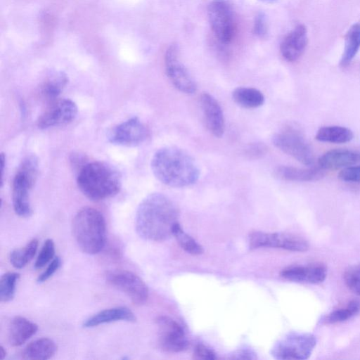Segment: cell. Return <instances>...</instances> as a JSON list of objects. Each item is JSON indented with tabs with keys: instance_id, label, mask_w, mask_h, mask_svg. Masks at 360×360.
<instances>
[{
	"instance_id": "1",
	"label": "cell",
	"mask_w": 360,
	"mask_h": 360,
	"mask_svg": "<svg viewBox=\"0 0 360 360\" xmlns=\"http://www.w3.org/2000/svg\"><path fill=\"white\" fill-rule=\"evenodd\" d=\"M179 217L178 208L170 198L162 193H151L138 207L135 219L136 232L147 240H166L173 236Z\"/></svg>"
},
{
	"instance_id": "2",
	"label": "cell",
	"mask_w": 360,
	"mask_h": 360,
	"mask_svg": "<svg viewBox=\"0 0 360 360\" xmlns=\"http://www.w3.org/2000/svg\"><path fill=\"white\" fill-rule=\"evenodd\" d=\"M150 167L160 182L173 188L193 185L200 176L195 160L185 150L176 146H165L153 155Z\"/></svg>"
},
{
	"instance_id": "3",
	"label": "cell",
	"mask_w": 360,
	"mask_h": 360,
	"mask_svg": "<svg viewBox=\"0 0 360 360\" xmlns=\"http://www.w3.org/2000/svg\"><path fill=\"white\" fill-rule=\"evenodd\" d=\"M77 184L82 193L91 200H102L116 195L121 188L119 173L103 162L86 163L78 170Z\"/></svg>"
},
{
	"instance_id": "4",
	"label": "cell",
	"mask_w": 360,
	"mask_h": 360,
	"mask_svg": "<svg viewBox=\"0 0 360 360\" xmlns=\"http://www.w3.org/2000/svg\"><path fill=\"white\" fill-rule=\"evenodd\" d=\"M74 238L84 253L101 252L106 241V224L103 214L96 209L85 207L79 210L72 221Z\"/></svg>"
},
{
	"instance_id": "5",
	"label": "cell",
	"mask_w": 360,
	"mask_h": 360,
	"mask_svg": "<svg viewBox=\"0 0 360 360\" xmlns=\"http://www.w3.org/2000/svg\"><path fill=\"white\" fill-rule=\"evenodd\" d=\"M38 174V161L35 156L23 159L13 180L12 202L15 214L21 217H29L32 214L30 201V192Z\"/></svg>"
},
{
	"instance_id": "6",
	"label": "cell",
	"mask_w": 360,
	"mask_h": 360,
	"mask_svg": "<svg viewBox=\"0 0 360 360\" xmlns=\"http://www.w3.org/2000/svg\"><path fill=\"white\" fill-rule=\"evenodd\" d=\"M316 342V336L311 333L291 332L274 345L271 355L280 360L307 359L311 354Z\"/></svg>"
},
{
	"instance_id": "7",
	"label": "cell",
	"mask_w": 360,
	"mask_h": 360,
	"mask_svg": "<svg viewBox=\"0 0 360 360\" xmlns=\"http://www.w3.org/2000/svg\"><path fill=\"white\" fill-rule=\"evenodd\" d=\"M271 140L277 148L302 164L307 166L313 164L311 148L297 129L286 127L274 134Z\"/></svg>"
},
{
	"instance_id": "8",
	"label": "cell",
	"mask_w": 360,
	"mask_h": 360,
	"mask_svg": "<svg viewBox=\"0 0 360 360\" xmlns=\"http://www.w3.org/2000/svg\"><path fill=\"white\" fill-rule=\"evenodd\" d=\"M248 243L250 249L278 248L292 252H305L309 248L308 242L302 237L283 232L254 231L249 235Z\"/></svg>"
},
{
	"instance_id": "9",
	"label": "cell",
	"mask_w": 360,
	"mask_h": 360,
	"mask_svg": "<svg viewBox=\"0 0 360 360\" xmlns=\"http://www.w3.org/2000/svg\"><path fill=\"white\" fill-rule=\"evenodd\" d=\"M210 27L218 40L229 44L234 36L236 25L232 8L226 0H212L207 6Z\"/></svg>"
},
{
	"instance_id": "10",
	"label": "cell",
	"mask_w": 360,
	"mask_h": 360,
	"mask_svg": "<svg viewBox=\"0 0 360 360\" xmlns=\"http://www.w3.org/2000/svg\"><path fill=\"white\" fill-rule=\"evenodd\" d=\"M107 282L122 291L137 305L144 304L148 297V289L143 281L133 272L126 270L108 271L105 274Z\"/></svg>"
},
{
	"instance_id": "11",
	"label": "cell",
	"mask_w": 360,
	"mask_h": 360,
	"mask_svg": "<svg viewBox=\"0 0 360 360\" xmlns=\"http://www.w3.org/2000/svg\"><path fill=\"white\" fill-rule=\"evenodd\" d=\"M165 66L169 79L176 89L189 95L195 93L196 83L181 62L176 45H171L166 51Z\"/></svg>"
},
{
	"instance_id": "12",
	"label": "cell",
	"mask_w": 360,
	"mask_h": 360,
	"mask_svg": "<svg viewBox=\"0 0 360 360\" xmlns=\"http://www.w3.org/2000/svg\"><path fill=\"white\" fill-rule=\"evenodd\" d=\"M155 322L158 327V344L162 349L179 352L187 349L188 340L179 323L165 316H158Z\"/></svg>"
},
{
	"instance_id": "13",
	"label": "cell",
	"mask_w": 360,
	"mask_h": 360,
	"mask_svg": "<svg viewBox=\"0 0 360 360\" xmlns=\"http://www.w3.org/2000/svg\"><path fill=\"white\" fill-rule=\"evenodd\" d=\"M146 126L136 117H133L114 127L108 134L110 143L136 146L143 143L148 137Z\"/></svg>"
},
{
	"instance_id": "14",
	"label": "cell",
	"mask_w": 360,
	"mask_h": 360,
	"mask_svg": "<svg viewBox=\"0 0 360 360\" xmlns=\"http://www.w3.org/2000/svg\"><path fill=\"white\" fill-rule=\"evenodd\" d=\"M77 107L70 99H57L51 102L47 108L39 117L37 124L39 129L65 125L75 120Z\"/></svg>"
},
{
	"instance_id": "15",
	"label": "cell",
	"mask_w": 360,
	"mask_h": 360,
	"mask_svg": "<svg viewBox=\"0 0 360 360\" xmlns=\"http://www.w3.org/2000/svg\"><path fill=\"white\" fill-rule=\"evenodd\" d=\"M200 105L207 130L214 136L221 137L225 131V120L217 100L209 93L204 92L200 97Z\"/></svg>"
},
{
	"instance_id": "16",
	"label": "cell",
	"mask_w": 360,
	"mask_h": 360,
	"mask_svg": "<svg viewBox=\"0 0 360 360\" xmlns=\"http://www.w3.org/2000/svg\"><path fill=\"white\" fill-rule=\"evenodd\" d=\"M281 276L293 282L317 284L326 279L327 268L323 264L290 266L283 269Z\"/></svg>"
},
{
	"instance_id": "17",
	"label": "cell",
	"mask_w": 360,
	"mask_h": 360,
	"mask_svg": "<svg viewBox=\"0 0 360 360\" xmlns=\"http://www.w3.org/2000/svg\"><path fill=\"white\" fill-rule=\"evenodd\" d=\"M307 43V27L300 24L283 39L280 46L281 53L286 60L294 62L303 54Z\"/></svg>"
},
{
	"instance_id": "18",
	"label": "cell",
	"mask_w": 360,
	"mask_h": 360,
	"mask_svg": "<svg viewBox=\"0 0 360 360\" xmlns=\"http://www.w3.org/2000/svg\"><path fill=\"white\" fill-rule=\"evenodd\" d=\"M360 162V152L347 149H333L327 151L318 160L323 169L347 167Z\"/></svg>"
},
{
	"instance_id": "19",
	"label": "cell",
	"mask_w": 360,
	"mask_h": 360,
	"mask_svg": "<svg viewBox=\"0 0 360 360\" xmlns=\"http://www.w3.org/2000/svg\"><path fill=\"white\" fill-rule=\"evenodd\" d=\"M276 179L288 181H312L324 176L323 169L319 167L300 168L291 166H278L273 172Z\"/></svg>"
},
{
	"instance_id": "20",
	"label": "cell",
	"mask_w": 360,
	"mask_h": 360,
	"mask_svg": "<svg viewBox=\"0 0 360 360\" xmlns=\"http://www.w3.org/2000/svg\"><path fill=\"white\" fill-rule=\"evenodd\" d=\"M136 320L133 311L126 307H116L102 310L86 319L84 328H93L101 324L118 321L135 322Z\"/></svg>"
},
{
	"instance_id": "21",
	"label": "cell",
	"mask_w": 360,
	"mask_h": 360,
	"mask_svg": "<svg viewBox=\"0 0 360 360\" xmlns=\"http://www.w3.org/2000/svg\"><path fill=\"white\" fill-rule=\"evenodd\" d=\"M37 330L36 323L22 316H15L9 324V342L13 347L20 346L34 335Z\"/></svg>"
},
{
	"instance_id": "22",
	"label": "cell",
	"mask_w": 360,
	"mask_h": 360,
	"mask_svg": "<svg viewBox=\"0 0 360 360\" xmlns=\"http://www.w3.org/2000/svg\"><path fill=\"white\" fill-rule=\"evenodd\" d=\"M57 350V346L53 340L47 338L35 340L28 344L22 352L24 359H49Z\"/></svg>"
},
{
	"instance_id": "23",
	"label": "cell",
	"mask_w": 360,
	"mask_h": 360,
	"mask_svg": "<svg viewBox=\"0 0 360 360\" xmlns=\"http://www.w3.org/2000/svg\"><path fill=\"white\" fill-rule=\"evenodd\" d=\"M233 101L246 109L257 108L264 103V96L262 91L253 87L240 86L232 92Z\"/></svg>"
},
{
	"instance_id": "24",
	"label": "cell",
	"mask_w": 360,
	"mask_h": 360,
	"mask_svg": "<svg viewBox=\"0 0 360 360\" xmlns=\"http://www.w3.org/2000/svg\"><path fill=\"white\" fill-rule=\"evenodd\" d=\"M353 137L352 130L336 125L321 127L315 136V139L319 141L332 143H345L350 141Z\"/></svg>"
},
{
	"instance_id": "25",
	"label": "cell",
	"mask_w": 360,
	"mask_h": 360,
	"mask_svg": "<svg viewBox=\"0 0 360 360\" xmlns=\"http://www.w3.org/2000/svg\"><path fill=\"white\" fill-rule=\"evenodd\" d=\"M68 77L63 72H56L50 75L40 88L41 96L46 101L53 102L58 99L68 84Z\"/></svg>"
},
{
	"instance_id": "26",
	"label": "cell",
	"mask_w": 360,
	"mask_h": 360,
	"mask_svg": "<svg viewBox=\"0 0 360 360\" xmlns=\"http://www.w3.org/2000/svg\"><path fill=\"white\" fill-rule=\"evenodd\" d=\"M360 48V22L353 24L348 30L345 40L344 51L340 66L347 67L356 55Z\"/></svg>"
},
{
	"instance_id": "27",
	"label": "cell",
	"mask_w": 360,
	"mask_h": 360,
	"mask_svg": "<svg viewBox=\"0 0 360 360\" xmlns=\"http://www.w3.org/2000/svg\"><path fill=\"white\" fill-rule=\"evenodd\" d=\"M360 312V300H352L344 308L333 310L322 317L321 324H335L345 321Z\"/></svg>"
},
{
	"instance_id": "28",
	"label": "cell",
	"mask_w": 360,
	"mask_h": 360,
	"mask_svg": "<svg viewBox=\"0 0 360 360\" xmlns=\"http://www.w3.org/2000/svg\"><path fill=\"white\" fill-rule=\"evenodd\" d=\"M38 243V240L33 238L23 248L11 251L9 259L12 266L16 269H22L25 266L35 255Z\"/></svg>"
},
{
	"instance_id": "29",
	"label": "cell",
	"mask_w": 360,
	"mask_h": 360,
	"mask_svg": "<svg viewBox=\"0 0 360 360\" xmlns=\"http://www.w3.org/2000/svg\"><path fill=\"white\" fill-rule=\"evenodd\" d=\"M173 236L176 238L181 248L186 252L193 255H198L203 252L202 247L191 236L184 231L179 223L174 228Z\"/></svg>"
},
{
	"instance_id": "30",
	"label": "cell",
	"mask_w": 360,
	"mask_h": 360,
	"mask_svg": "<svg viewBox=\"0 0 360 360\" xmlns=\"http://www.w3.org/2000/svg\"><path fill=\"white\" fill-rule=\"evenodd\" d=\"M20 274L16 272H7L3 274L0 279V300L8 302L15 296L16 284Z\"/></svg>"
},
{
	"instance_id": "31",
	"label": "cell",
	"mask_w": 360,
	"mask_h": 360,
	"mask_svg": "<svg viewBox=\"0 0 360 360\" xmlns=\"http://www.w3.org/2000/svg\"><path fill=\"white\" fill-rule=\"evenodd\" d=\"M55 255V244L52 239L49 238L44 242L37 259L34 262V268L41 269L51 262Z\"/></svg>"
},
{
	"instance_id": "32",
	"label": "cell",
	"mask_w": 360,
	"mask_h": 360,
	"mask_svg": "<svg viewBox=\"0 0 360 360\" xmlns=\"http://www.w3.org/2000/svg\"><path fill=\"white\" fill-rule=\"evenodd\" d=\"M343 278L347 287L354 294L360 295V264L349 267Z\"/></svg>"
},
{
	"instance_id": "33",
	"label": "cell",
	"mask_w": 360,
	"mask_h": 360,
	"mask_svg": "<svg viewBox=\"0 0 360 360\" xmlns=\"http://www.w3.org/2000/svg\"><path fill=\"white\" fill-rule=\"evenodd\" d=\"M266 146L261 142H255L248 144L243 150V155L250 160H257L266 154Z\"/></svg>"
},
{
	"instance_id": "34",
	"label": "cell",
	"mask_w": 360,
	"mask_h": 360,
	"mask_svg": "<svg viewBox=\"0 0 360 360\" xmlns=\"http://www.w3.org/2000/svg\"><path fill=\"white\" fill-rule=\"evenodd\" d=\"M338 177L344 181L360 183V165L345 167L340 172Z\"/></svg>"
},
{
	"instance_id": "35",
	"label": "cell",
	"mask_w": 360,
	"mask_h": 360,
	"mask_svg": "<svg viewBox=\"0 0 360 360\" xmlns=\"http://www.w3.org/2000/svg\"><path fill=\"white\" fill-rule=\"evenodd\" d=\"M61 264V260L59 257H55L49 263L46 269L39 276L37 282L44 283L49 279L59 269Z\"/></svg>"
},
{
	"instance_id": "36",
	"label": "cell",
	"mask_w": 360,
	"mask_h": 360,
	"mask_svg": "<svg viewBox=\"0 0 360 360\" xmlns=\"http://www.w3.org/2000/svg\"><path fill=\"white\" fill-rule=\"evenodd\" d=\"M253 32L259 37L264 38L266 36L268 28L265 15L263 13H259L255 18Z\"/></svg>"
},
{
	"instance_id": "37",
	"label": "cell",
	"mask_w": 360,
	"mask_h": 360,
	"mask_svg": "<svg viewBox=\"0 0 360 360\" xmlns=\"http://www.w3.org/2000/svg\"><path fill=\"white\" fill-rule=\"evenodd\" d=\"M195 359L203 360H214L217 359L215 352L202 344H198L193 352Z\"/></svg>"
},
{
	"instance_id": "38",
	"label": "cell",
	"mask_w": 360,
	"mask_h": 360,
	"mask_svg": "<svg viewBox=\"0 0 360 360\" xmlns=\"http://www.w3.org/2000/svg\"><path fill=\"white\" fill-rule=\"evenodd\" d=\"M231 358L237 359H256V356L252 350L248 349H243L238 350L236 353H234Z\"/></svg>"
},
{
	"instance_id": "39",
	"label": "cell",
	"mask_w": 360,
	"mask_h": 360,
	"mask_svg": "<svg viewBox=\"0 0 360 360\" xmlns=\"http://www.w3.org/2000/svg\"><path fill=\"white\" fill-rule=\"evenodd\" d=\"M85 160L86 158L84 155L77 153H73L70 158L72 165L77 168L78 170L81 169L86 163H87Z\"/></svg>"
},
{
	"instance_id": "40",
	"label": "cell",
	"mask_w": 360,
	"mask_h": 360,
	"mask_svg": "<svg viewBox=\"0 0 360 360\" xmlns=\"http://www.w3.org/2000/svg\"><path fill=\"white\" fill-rule=\"evenodd\" d=\"M0 356L1 359H4L6 356V351L3 346L0 347Z\"/></svg>"
},
{
	"instance_id": "41",
	"label": "cell",
	"mask_w": 360,
	"mask_h": 360,
	"mask_svg": "<svg viewBox=\"0 0 360 360\" xmlns=\"http://www.w3.org/2000/svg\"><path fill=\"white\" fill-rule=\"evenodd\" d=\"M260 1H262L263 2H266V3H272V2H274V1H276L277 0H260Z\"/></svg>"
}]
</instances>
